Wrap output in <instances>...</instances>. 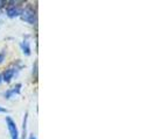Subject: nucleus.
<instances>
[{
	"label": "nucleus",
	"instance_id": "423d86ee",
	"mask_svg": "<svg viewBox=\"0 0 155 139\" xmlns=\"http://www.w3.org/2000/svg\"><path fill=\"white\" fill-rule=\"evenodd\" d=\"M21 49H22V52L26 56H29L31 54V45H29V42L27 39H25L22 43H21Z\"/></svg>",
	"mask_w": 155,
	"mask_h": 139
},
{
	"label": "nucleus",
	"instance_id": "0eeeda50",
	"mask_svg": "<svg viewBox=\"0 0 155 139\" xmlns=\"http://www.w3.org/2000/svg\"><path fill=\"white\" fill-rule=\"evenodd\" d=\"M27 117H28V114L25 115V118H23V139H26V131H27Z\"/></svg>",
	"mask_w": 155,
	"mask_h": 139
},
{
	"label": "nucleus",
	"instance_id": "20e7f679",
	"mask_svg": "<svg viewBox=\"0 0 155 139\" xmlns=\"http://www.w3.org/2000/svg\"><path fill=\"white\" fill-rule=\"evenodd\" d=\"M15 72H16V67L15 69H13V67H9V69H7L5 72H4V74H2V80L5 81V82H11L12 81V79H13V77L15 76Z\"/></svg>",
	"mask_w": 155,
	"mask_h": 139
},
{
	"label": "nucleus",
	"instance_id": "1a4fd4ad",
	"mask_svg": "<svg viewBox=\"0 0 155 139\" xmlns=\"http://www.w3.org/2000/svg\"><path fill=\"white\" fill-rule=\"evenodd\" d=\"M5 54H6V51H5V50H2V51L0 52V64L5 60Z\"/></svg>",
	"mask_w": 155,
	"mask_h": 139
},
{
	"label": "nucleus",
	"instance_id": "6e6552de",
	"mask_svg": "<svg viewBox=\"0 0 155 139\" xmlns=\"http://www.w3.org/2000/svg\"><path fill=\"white\" fill-rule=\"evenodd\" d=\"M33 76H34V78H35V80H36V73H38V62H35V64H34V67H33Z\"/></svg>",
	"mask_w": 155,
	"mask_h": 139
},
{
	"label": "nucleus",
	"instance_id": "9b49d317",
	"mask_svg": "<svg viewBox=\"0 0 155 139\" xmlns=\"http://www.w3.org/2000/svg\"><path fill=\"white\" fill-rule=\"evenodd\" d=\"M6 111H7L6 109L4 108V107H1V106H0V113H6Z\"/></svg>",
	"mask_w": 155,
	"mask_h": 139
},
{
	"label": "nucleus",
	"instance_id": "39448f33",
	"mask_svg": "<svg viewBox=\"0 0 155 139\" xmlns=\"http://www.w3.org/2000/svg\"><path fill=\"white\" fill-rule=\"evenodd\" d=\"M20 89H21V84H18L16 86L12 87L11 89H8L7 92L4 94V96H5L6 99H11V97H13L15 94H19V93H20Z\"/></svg>",
	"mask_w": 155,
	"mask_h": 139
},
{
	"label": "nucleus",
	"instance_id": "7ed1b4c3",
	"mask_svg": "<svg viewBox=\"0 0 155 139\" xmlns=\"http://www.w3.org/2000/svg\"><path fill=\"white\" fill-rule=\"evenodd\" d=\"M6 13H7L8 17H15V16L21 15L22 9H21V7H20L19 5H12V6H9V7L7 8Z\"/></svg>",
	"mask_w": 155,
	"mask_h": 139
},
{
	"label": "nucleus",
	"instance_id": "ddd939ff",
	"mask_svg": "<svg viewBox=\"0 0 155 139\" xmlns=\"http://www.w3.org/2000/svg\"><path fill=\"white\" fill-rule=\"evenodd\" d=\"M1 81H2V78H1V76H0V84H1Z\"/></svg>",
	"mask_w": 155,
	"mask_h": 139
},
{
	"label": "nucleus",
	"instance_id": "f8f14e48",
	"mask_svg": "<svg viewBox=\"0 0 155 139\" xmlns=\"http://www.w3.org/2000/svg\"><path fill=\"white\" fill-rule=\"evenodd\" d=\"M4 4H5V1H0V8L4 6Z\"/></svg>",
	"mask_w": 155,
	"mask_h": 139
},
{
	"label": "nucleus",
	"instance_id": "f257e3e1",
	"mask_svg": "<svg viewBox=\"0 0 155 139\" xmlns=\"http://www.w3.org/2000/svg\"><path fill=\"white\" fill-rule=\"evenodd\" d=\"M21 19H22L25 22L31 23V24H33V23L35 22V20H36V13H35L34 8L31 7V5H27V7L22 11Z\"/></svg>",
	"mask_w": 155,
	"mask_h": 139
},
{
	"label": "nucleus",
	"instance_id": "9d476101",
	"mask_svg": "<svg viewBox=\"0 0 155 139\" xmlns=\"http://www.w3.org/2000/svg\"><path fill=\"white\" fill-rule=\"evenodd\" d=\"M29 139H38V137H36L34 133H31V136H29Z\"/></svg>",
	"mask_w": 155,
	"mask_h": 139
},
{
	"label": "nucleus",
	"instance_id": "f03ea898",
	"mask_svg": "<svg viewBox=\"0 0 155 139\" xmlns=\"http://www.w3.org/2000/svg\"><path fill=\"white\" fill-rule=\"evenodd\" d=\"M6 124H7L8 132H9L11 139H20L19 138V130H18V126H16L15 122H14L9 116L6 117Z\"/></svg>",
	"mask_w": 155,
	"mask_h": 139
}]
</instances>
